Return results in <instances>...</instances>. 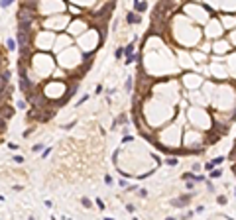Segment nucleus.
Returning a JSON list of instances; mask_svg holds the SVG:
<instances>
[{"mask_svg":"<svg viewBox=\"0 0 236 220\" xmlns=\"http://www.w3.org/2000/svg\"><path fill=\"white\" fill-rule=\"evenodd\" d=\"M20 89H22L24 92H28L30 89H32V83H30V77H28V75H26L24 71H22V77H20Z\"/></svg>","mask_w":236,"mask_h":220,"instance_id":"1","label":"nucleus"},{"mask_svg":"<svg viewBox=\"0 0 236 220\" xmlns=\"http://www.w3.org/2000/svg\"><path fill=\"white\" fill-rule=\"evenodd\" d=\"M191 197H193V194H183V197H181V199H175V201H171V204H173V207L175 208H183V207H187V201H189Z\"/></svg>","mask_w":236,"mask_h":220,"instance_id":"2","label":"nucleus"},{"mask_svg":"<svg viewBox=\"0 0 236 220\" xmlns=\"http://www.w3.org/2000/svg\"><path fill=\"white\" fill-rule=\"evenodd\" d=\"M10 79H12V73H10V71H2V73H0V81L6 84V87H8V83H10Z\"/></svg>","mask_w":236,"mask_h":220,"instance_id":"3","label":"nucleus"},{"mask_svg":"<svg viewBox=\"0 0 236 220\" xmlns=\"http://www.w3.org/2000/svg\"><path fill=\"white\" fill-rule=\"evenodd\" d=\"M126 20H128V24H138V22H140V16L132 12V14H128V18H126Z\"/></svg>","mask_w":236,"mask_h":220,"instance_id":"4","label":"nucleus"},{"mask_svg":"<svg viewBox=\"0 0 236 220\" xmlns=\"http://www.w3.org/2000/svg\"><path fill=\"white\" fill-rule=\"evenodd\" d=\"M134 6H136V12H144L146 8H148V4H146V2H134Z\"/></svg>","mask_w":236,"mask_h":220,"instance_id":"5","label":"nucleus"},{"mask_svg":"<svg viewBox=\"0 0 236 220\" xmlns=\"http://www.w3.org/2000/svg\"><path fill=\"white\" fill-rule=\"evenodd\" d=\"M124 53H126V57H132V53H134V41L124 47Z\"/></svg>","mask_w":236,"mask_h":220,"instance_id":"6","label":"nucleus"},{"mask_svg":"<svg viewBox=\"0 0 236 220\" xmlns=\"http://www.w3.org/2000/svg\"><path fill=\"white\" fill-rule=\"evenodd\" d=\"M14 116V108L12 106H4V118H12Z\"/></svg>","mask_w":236,"mask_h":220,"instance_id":"7","label":"nucleus"},{"mask_svg":"<svg viewBox=\"0 0 236 220\" xmlns=\"http://www.w3.org/2000/svg\"><path fill=\"white\" fill-rule=\"evenodd\" d=\"M6 45H8V51H16V39L10 38V39L6 41Z\"/></svg>","mask_w":236,"mask_h":220,"instance_id":"8","label":"nucleus"},{"mask_svg":"<svg viewBox=\"0 0 236 220\" xmlns=\"http://www.w3.org/2000/svg\"><path fill=\"white\" fill-rule=\"evenodd\" d=\"M209 175L213 177V179H216V177H220V175H222V171H220V169H210Z\"/></svg>","mask_w":236,"mask_h":220,"instance_id":"9","label":"nucleus"},{"mask_svg":"<svg viewBox=\"0 0 236 220\" xmlns=\"http://www.w3.org/2000/svg\"><path fill=\"white\" fill-rule=\"evenodd\" d=\"M14 2H16V0H0V6H2V8H4V10H6L8 6H12Z\"/></svg>","mask_w":236,"mask_h":220,"instance_id":"10","label":"nucleus"},{"mask_svg":"<svg viewBox=\"0 0 236 220\" xmlns=\"http://www.w3.org/2000/svg\"><path fill=\"white\" fill-rule=\"evenodd\" d=\"M124 89H126V91H128V92L132 91V77H126V83H124Z\"/></svg>","mask_w":236,"mask_h":220,"instance_id":"11","label":"nucleus"},{"mask_svg":"<svg viewBox=\"0 0 236 220\" xmlns=\"http://www.w3.org/2000/svg\"><path fill=\"white\" fill-rule=\"evenodd\" d=\"M122 55H124V49H122V47H118L116 51H114V57H116V59H122Z\"/></svg>","mask_w":236,"mask_h":220,"instance_id":"12","label":"nucleus"},{"mask_svg":"<svg viewBox=\"0 0 236 220\" xmlns=\"http://www.w3.org/2000/svg\"><path fill=\"white\" fill-rule=\"evenodd\" d=\"M81 204H83L85 208H91V201H89L87 197H85V199H81Z\"/></svg>","mask_w":236,"mask_h":220,"instance_id":"13","label":"nucleus"},{"mask_svg":"<svg viewBox=\"0 0 236 220\" xmlns=\"http://www.w3.org/2000/svg\"><path fill=\"white\" fill-rule=\"evenodd\" d=\"M95 202H97V207L100 208V210H104V202H102V199H97Z\"/></svg>","mask_w":236,"mask_h":220,"instance_id":"14","label":"nucleus"},{"mask_svg":"<svg viewBox=\"0 0 236 220\" xmlns=\"http://www.w3.org/2000/svg\"><path fill=\"white\" fill-rule=\"evenodd\" d=\"M49 153H51V148H47V149H43V153H41V157L45 159V157H49Z\"/></svg>","mask_w":236,"mask_h":220,"instance_id":"15","label":"nucleus"},{"mask_svg":"<svg viewBox=\"0 0 236 220\" xmlns=\"http://www.w3.org/2000/svg\"><path fill=\"white\" fill-rule=\"evenodd\" d=\"M118 187H122V189H128V183H126L124 179H120V181H118Z\"/></svg>","mask_w":236,"mask_h":220,"instance_id":"16","label":"nucleus"},{"mask_svg":"<svg viewBox=\"0 0 236 220\" xmlns=\"http://www.w3.org/2000/svg\"><path fill=\"white\" fill-rule=\"evenodd\" d=\"M132 140H134V138H132V136H124V138H122V143H130Z\"/></svg>","mask_w":236,"mask_h":220,"instance_id":"17","label":"nucleus"},{"mask_svg":"<svg viewBox=\"0 0 236 220\" xmlns=\"http://www.w3.org/2000/svg\"><path fill=\"white\" fill-rule=\"evenodd\" d=\"M32 149H33V151H39V149H43V143H36Z\"/></svg>","mask_w":236,"mask_h":220,"instance_id":"18","label":"nucleus"},{"mask_svg":"<svg viewBox=\"0 0 236 220\" xmlns=\"http://www.w3.org/2000/svg\"><path fill=\"white\" fill-rule=\"evenodd\" d=\"M14 161H16V163H24V157H22V155H14Z\"/></svg>","mask_w":236,"mask_h":220,"instance_id":"19","label":"nucleus"},{"mask_svg":"<svg viewBox=\"0 0 236 220\" xmlns=\"http://www.w3.org/2000/svg\"><path fill=\"white\" fill-rule=\"evenodd\" d=\"M218 204H226V197L220 194V197H218Z\"/></svg>","mask_w":236,"mask_h":220,"instance_id":"20","label":"nucleus"},{"mask_svg":"<svg viewBox=\"0 0 236 220\" xmlns=\"http://www.w3.org/2000/svg\"><path fill=\"white\" fill-rule=\"evenodd\" d=\"M18 108L24 110V108H26V102H24V100H18Z\"/></svg>","mask_w":236,"mask_h":220,"instance_id":"21","label":"nucleus"},{"mask_svg":"<svg viewBox=\"0 0 236 220\" xmlns=\"http://www.w3.org/2000/svg\"><path fill=\"white\" fill-rule=\"evenodd\" d=\"M87 98H89V94H83V97L79 98V102H77V104H83V102H85V100H87Z\"/></svg>","mask_w":236,"mask_h":220,"instance_id":"22","label":"nucleus"},{"mask_svg":"<svg viewBox=\"0 0 236 220\" xmlns=\"http://www.w3.org/2000/svg\"><path fill=\"white\" fill-rule=\"evenodd\" d=\"M215 167V165H213V161H209V163H205V169H207V171H210V169Z\"/></svg>","mask_w":236,"mask_h":220,"instance_id":"23","label":"nucleus"},{"mask_svg":"<svg viewBox=\"0 0 236 220\" xmlns=\"http://www.w3.org/2000/svg\"><path fill=\"white\" fill-rule=\"evenodd\" d=\"M104 183H106V185H112V177H110V175H106V177H104Z\"/></svg>","mask_w":236,"mask_h":220,"instance_id":"24","label":"nucleus"},{"mask_svg":"<svg viewBox=\"0 0 236 220\" xmlns=\"http://www.w3.org/2000/svg\"><path fill=\"white\" fill-rule=\"evenodd\" d=\"M187 189H189V191H193V189H195V183L191 181V179H189V183H187Z\"/></svg>","mask_w":236,"mask_h":220,"instance_id":"25","label":"nucleus"},{"mask_svg":"<svg viewBox=\"0 0 236 220\" xmlns=\"http://www.w3.org/2000/svg\"><path fill=\"white\" fill-rule=\"evenodd\" d=\"M126 210H128V212H134L136 208H134V204H126Z\"/></svg>","mask_w":236,"mask_h":220,"instance_id":"26","label":"nucleus"},{"mask_svg":"<svg viewBox=\"0 0 236 220\" xmlns=\"http://www.w3.org/2000/svg\"><path fill=\"white\" fill-rule=\"evenodd\" d=\"M75 124H77V122H75V120H73V122H71V124H65V130H71V128H73V126H75Z\"/></svg>","mask_w":236,"mask_h":220,"instance_id":"27","label":"nucleus"},{"mask_svg":"<svg viewBox=\"0 0 236 220\" xmlns=\"http://www.w3.org/2000/svg\"><path fill=\"white\" fill-rule=\"evenodd\" d=\"M167 165H177V159H167Z\"/></svg>","mask_w":236,"mask_h":220,"instance_id":"28","label":"nucleus"},{"mask_svg":"<svg viewBox=\"0 0 236 220\" xmlns=\"http://www.w3.org/2000/svg\"><path fill=\"white\" fill-rule=\"evenodd\" d=\"M234 194H236V191H234Z\"/></svg>","mask_w":236,"mask_h":220,"instance_id":"29","label":"nucleus"}]
</instances>
